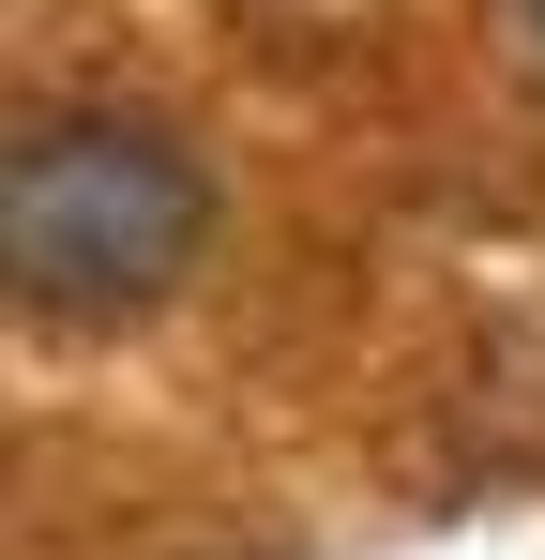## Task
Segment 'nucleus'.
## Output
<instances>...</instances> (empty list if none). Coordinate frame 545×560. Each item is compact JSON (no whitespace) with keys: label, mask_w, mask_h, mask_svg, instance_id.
<instances>
[{"label":"nucleus","mask_w":545,"mask_h":560,"mask_svg":"<svg viewBox=\"0 0 545 560\" xmlns=\"http://www.w3.org/2000/svg\"><path fill=\"white\" fill-rule=\"evenodd\" d=\"M212 243V167L167 121L121 106H46L0 152V273L31 318H152Z\"/></svg>","instance_id":"obj_1"},{"label":"nucleus","mask_w":545,"mask_h":560,"mask_svg":"<svg viewBox=\"0 0 545 560\" xmlns=\"http://www.w3.org/2000/svg\"><path fill=\"white\" fill-rule=\"evenodd\" d=\"M531 31H545V0H531Z\"/></svg>","instance_id":"obj_2"}]
</instances>
